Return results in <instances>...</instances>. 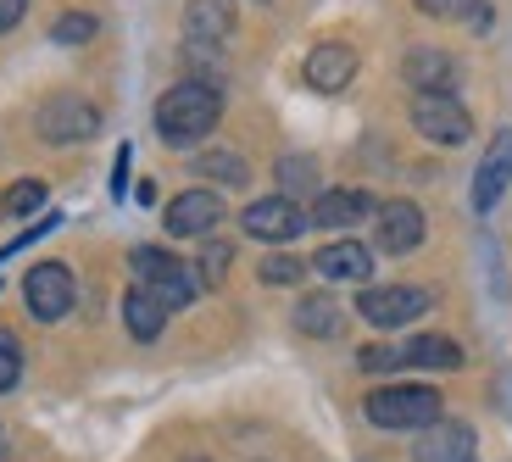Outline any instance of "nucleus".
I'll return each mask as SVG.
<instances>
[{"label": "nucleus", "instance_id": "f257e3e1", "mask_svg": "<svg viewBox=\"0 0 512 462\" xmlns=\"http://www.w3.org/2000/svg\"><path fill=\"white\" fill-rule=\"evenodd\" d=\"M218 117H223L218 84L190 78V84H173V90L156 101V134H162V145H195L218 129Z\"/></svg>", "mask_w": 512, "mask_h": 462}, {"label": "nucleus", "instance_id": "f03ea898", "mask_svg": "<svg viewBox=\"0 0 512 462\" xmlns=\"http://www.w3.org/2000/svg\"><path fill=\"white\" fill-rule=\"evenodd\" d=\"M128 268H134V284H140L145 296H156L167 312H179L195 301V290H201V273L190 268V262H179L173 251H162V245H134V257H128Z\"/></svg>", "mask_w": 512, "mask_h": 462}, {"label": "nucleus", "instance_id": "7ed1b4c3", "mask_svg": "<svg viewBox=\"0 0 512 462\" xmlns=\"http://www.w3.org/2000/svg\"><path fill=\"white\" fill-rule=\"evenodd\" d=\"M368 424H379V429L440 424V390L435 385H379L368 396Z\"/></svg>", "mask_w": 512, "mask_h": 462}, {"label": "nucleus", "instance_id": "20e7f679", "mask_svg": "<svg viewBox=\"0 0 512 462\" xmlns=\"http://www.w3.org/2000/svg\"><path fill=\"white\" fill-rule=\"evenodd\" d=\"M34 129L45 145H78V140H95L101 112H95L90 101H78V95H51V101L39 106Z\"/></svg>", "mask_w": 512, "mask_h": 462}, {"label": "nucleus", "instance_id": "39448f33", "mask_svg": "<svg viewBox=\"0 0 512 462\" xmlns=\"http://www.w3.org/2000/svg\"><path fill=\"white\" fill-rule=\"evenodd\" d=\"M357 312L373 329H401V323L429 312V290H418V284H368L357 296Z\"/></svg>", "mask_w": 512, "mask_h": 462}, {"label": "nucleus", "instance_id": "423d86ee", "mask_svg": "<svg viewBox=\"0 0 512 462\" xmlns=\"http://www.w3.org/2000/svg\"><path fill=\"white\" fill-rule=\"evenodd\" d=\"M412 129L435 145H462L474 134V123L457 95H412Z\"/></svg>", "mask_w": 512, "mask_h": 462}, {"label": "nucleus", "instance_id": "0eeeda50", "mask_svg": "<svg viewBox=\"0 0 512 462\" xmlns=\"http://www.w3.org/2000/svg\"><path fill=\"white\" fill-rule=\"evenodd\" d=\"M73 273L62 268V262H39V268H28V279H23V301H28V312H34L39 323H56V318H67L73 312Z\"/></svg>", "mask_w": 512, "mask_h": 462}, {"label": "nucleus", "instance_id": "6e6552de", "mask_svg": "<svg viewBox=\"0 0 512 462\" xmlns=\"http://www.w3.org/2000/svg\"><path fill=\"white\" fill-rule=\"evenodd\" d=\"M240 229L251 234V240H273V245H284V240H295V234L307 229V212H301V206H295L290 195H268V201H251V206H245Z\"/></svg>", "mask_w": 512, "mask_h": 462}, {"label": "nucleus", "instance_id": "1a4fd4ad", "mask_svg": "<svg viewBox=\"0 0 512 462\" xmlns=\"http://www.w3.org/2000/svg\"><path fill=\"white\" fill-rule=\"evenodd\" d=\"M218 218H223V201H218V190H184V195H173L167 201V234L173 240H195V234H212L218 229Z\"/></svg>", "mask_w": 512, "mask_h": 462}, {"label": "nucleus", "instance_id": "9d476101", "mask_svg": "<svg viewBox=\"0 0 512 462\" xmlns=\"http://www.w3.org/2000/svg\"><path fill=\"white\" fill-rule=\"evenodd\" d=\"M373 240H379V251H390V257L418 251L423 245V212L412 201H384L379 218H373Z\"/></svg>", "mask_w": 512, "mask_h": 462}, {"label": "nucleus", "instance_id": "9b49d317", "mask_svg": "<svg viewBox=\"0 0 512 462\" xmlns=\"http://www.w3.org/2000/svg\"><path fill=\"white\" fill-rule=\"evenodd\" d=\"M368 218H379V201L368 190H323L307 212V223H318V229H351Z\"/></svg>", "mask_w": 512, "mask_h": 462}, {"label": "nucleus", "instance_id": "f8f14e48", "mask_svg": "<svg viewBox=\"0 0 512 462\" xmlns=\"http://www.w3.org/2000/svg\"><path fill=\"white\" fill-rule=\"evenodd\" d=\"M301 73H307V84L318 95H340L351 78H357V51H351V45H340V39H329V45H318V51L307 56V67H301Z\"/></svg>", "mask_w": 512, "mask_h": 462}, {"label": "nucleus", "instance_id": "ddd939ff", "mask_svg": "<svg viewBox=\"0 0 512 462\" xmlns=\"http://www.w3.org/2000/svg\"><path fill=\"white\" fill-rule=\"evenodd\" d=\"M312 273H323L329 284H368L373 273V251L362 240H334L312 257Z\"/></svg>", "mask_w": 512, "mask_h": 462}, {"label": "nucleus", "instance_id": "4468645a", "mask_svg": "<svg viewBox=\"0 0 512 462\" xmlns=\"http://www.w3.org/2000/svg\"><path fill=\"white\" fill-rule=\"evenodd\" d=\"M507 179H512V129H496V140H490L485 162L474 173V212H490L507 190Z\"/></svg>", "mask_w": 512, "mask_h": 462}, {"label": "nucleus", "instance_id": "2eb2a0df", "mask_svg": "<svg viewBox=\"0 0 512 462\" xmlns=\"http://www.w3.org/2000/svg\"><path fill=\"white\" fill-rule=\"evenodd\" d=\"M412 462H474V429L457 424V418H440V424L423 429Z\"/></svg>", "mask_w": 512, "mask_h": 462}, {"label": "nucleus", "instance_id": "dca6fc26", "mask_svg": "<svg viewBox=\"0 0 512 462\" xmlns=\"http://www.w3.org/2000/svg\"><path fill=\"white\" fill-rule=\"evenodd\" d=\"M401 73L418 95H451V84H457V62L446 51H407Z\"/></svg>", "mask_w": 512, "mask_h": 462}, {"label": "nucleus", "instance_id": "f3484780", "mask_svg": "<svg viewBox=\"0 0 512 462\" xmlns=\"http://www.w3.org/2000/svg\"><path fill=\"white\" fill-rule=\"evenodd\" d=\"M184 28L195 45H223L234 34V0H190L184 6Z\"/></svg>", "mask_w": 512, "mask_h": 462}, {"label": "nucleus", "instance_id": "a211bd4d", "mask_svg": "<svg viewBox=\"0 0 512 462\" xmlns=\"http://www.w3.org/2000/svg\"><path fill=\"white\" fill-rule=\"evenodd\" d=\"M295 329L318 334V340H334V334L346 329V312H340V301H334V296H307L301 307H295Z\"/></svg>", "mask_w": 512, "mask_h": 462}, {"label": "nucleus", "instance_id": "6ab92c4d", "mask_svg": "<svg viewBox=\"0 0 512 462\" xmlns=\"http://www.w3.org/2000/svg\"><path fill=\"white\" fill-rule=\"evenodd\" d=\"M123 323H128V334H134V340H156V334H162V323H167V307L134 284V290L123 296Z\"/></svg>", "mask_w": 512, "mask_h": 462}, {"label": "nucleus", "instance_id": "aec40b11", "mask_svg": "<svg viewBox=\"0 0 512 462\" xmlns=\"http://www.w3.org/2000/svg\"><path fill=\"white\" fill-rule=\"evenodd\" d=\"M407 368L451 373V368H462V346H457V340H446V334H418V340L407 346Z\"/></svg>", "mask_w": 512, "mask_h": 462}, {"label": "nucleus", "instance_id": "412c9836", "mask_svg": "<svg viewBox=\"0 0 512 462\" xmlns=\"http://www.w3.org/2000/svg\"><path fill=\"white\" fill-rule=\"evenodd\" d=\"M307 190H318V162L312 156H284L279 162V195H307Z\"/></svg>", "mask_w": 512, "mask_h": 462}, {"label": "nucleus", "instance_id": "4be33fe9", "mask_svg": "<svg viewBox=\"0 0 512 462\" xmlns=\"http://www.w3.org/2000/svg\"><path fill=\"white\" fill-rule=\"evenodd\" d=\"M45 206V184L39 179H17L12 190L0 195V218H28V212H39Z\"/></svg>", "mask_w": 512, "mask_h": 462}, {"label": "nucleus", "instance_id": "5701e85b", "mask_svg": "<svg viewBox=\"0 0 512 462\" xmlns=\"http://www.w3.org/2000/svg\"><path fill=\"white\" fill-rule=\"evenodd\" d=\"M195 173H206V179H218V184H245L251 179L240 151H206L201 162H195Z\"/></svg>", "mask_w": 512, "mask_h": 462}, {"label": "nucleus", "instance_id": "b1692460", "mask_svg": "<svg viewBox=\"0 0 512 462\" xmlns=\"http://www.w3.org/2000/svg\"><path fill=\"white\" fill-rule=\"evenodd\" d=\"M95 28H101V23H95L90 12H62V17H56V28H51V39H56V45H84V39H95Z\"/></svg>", "mask_w": 512, "mask_h": 462}, {"label": "nucleus", "instance_id": "393cba45", "mask_svg": "<svg viewBox=\"0 0 512 462\" xmlns=\"http://www.w3.org/2000/svg\"><path fill=\"white\" fill-rule=\"evenodd\" d=\"M17 379H23V346H17L12 329H0V396L17 390Z\"/></svg>", "mask_w": 512, "mask_h": 462}, {"label": "nucleus", "instance_id": "a878e982", "mask_svg": "<svg viewBox=\"0 0 512 462\" xmlns=\"http://www.w3.org/2000/svg\"><path fill=\"white\" fill-rule=\"evenodd\" d=\"M357 368L362 373H396V368H407V346H362Z\"/></svg>", "mask_w": 512, "mask_h": 462}, {"label": "nucleus", "instance_id": "bb28decb", "mask_svg": "<svg viewBox=\"0 0 512 462\" xmlns=\"http://www.w3.org/2000/svg\"><path fill=\"white\" fill-rule=\"evenodd\" d=\"M423 12H435V17H468L474 28H485V6L479 0H418Z\"/></svg>", "mask_w": 512, "mask_h": 462}, {"label": "nucleus", "instance_id": "cd10ccee", "mask_svg": "<svg viewBox=\"0 0 512 462\" xmlns=\"http://www.w3.org/2000/svg\"><path fill=\"white\" fill-rule=\"evenodd\" d=\"M229 262H234V251H229V245H218V240H212V245L201 251V284H223Z\"/></svg>", "mask_w": 512, "mask_h": 462}, {"label": "nucleus", "instance_id": "c85d7f7f", "mask_svg": "<svg viewBox=\"0 0 512 462\" xmlns=\"http://www.w3.org/2000/svg\"><path fill=\"white\" fill-rule=\"evenodd\" d=\"M301 273H307V262H301V257H268V262H262V284H295Z\"/></svg>", "mask_w": 512, "mask_h": 462}, {"label": "nucleus", "instance_id": "c756f323", "mask_svg": "<svg viewBox=\"0 0 512 462\" xmlns=\"http://www.w3.org/2000/svg\"><path fill=\"white\" fill-rule=\"evenodd\" d=\"M56 223H62V218H56V212H45V218H39V223H34V229H23V234H17V240H12V245H0V262H6V257H17V251H23V245H34V240H39V234H51V229H56Z\"/></svg>", "mask_w": 512, "mask_h": 462}, {"label": "nucleus", "instance_id": "7c9ffc66", "mask_svg": "<svg viewBox=\"0 0 512 462\" xmlns=\"http://www.w3.org/2000/svg\"><path fill=\"white\" fill-rule=\"evenodd\" d=\"M128 162H134V151H128V145H117V167H112V195H117V201L128 195Z\"/></svg>", "mask_w": 512, "mask_h": 462}, {"label": "nucleus", "instance_id": "2f4dec72", "mask_svg": "<svg viewBox=\"0 0 512 462\" xmlns=\"http://www.w3.org/2000/svg\"><path fill=\"white\" fill-rule=\"evenodd\" d=\"M23 12H28V0H0V34L23 23Z\"/></svg>", "mask_w": 512, "mask_h": 462}, {"label": "nucleus", "instance_id": "473e14b6", "mask_svg": "<svg viewBox=\"0 0 512 462\" xmlns=\"http://www.w3.org/2000/svg\"><path fill=\"white\" fill-rule=\"evenodd\" d=\"M190 462H206V457H190Z\"/></svg>", "mask_w": 512, "mask_h": 462}]
</instances>
